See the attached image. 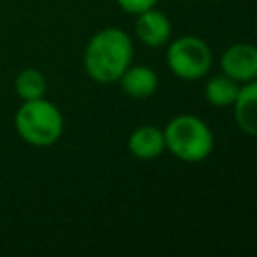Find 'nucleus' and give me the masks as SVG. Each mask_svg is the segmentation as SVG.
Listing matches in <instances>:
<instances>
[{"mask_svg": "<svg viewBox=\"0 0 257 257\" xmlns=\"http://www.w3.org/2000/svg\"><path fill=\"white\" fill-rule=\"evenodd\" d=\"M82 62L94 82H116L133 62V40L122 28H102L88 40Z\"/></svg>", "mask_w": 257, "mask_h": 257, "instance_id": "1", "label": "nucleus"}, {"mask_svg": "<svg viewBox=\"0 0 257 257\" xmlns=\"http://www.w3.org/2000/svg\"><path fill=\"white\" fill-rule=\"evenodd\" d=\"M14 126L20 139H24L28 145L50 147L60 139L64 118L58 106L42 96L34 100H22L14 114Z\"/></svg>", "mask_w": 257, "mask_h": 257, "instance_id": "2", "label": "nucleus"}, {"mask_svg": "<svg viewBox=\"0 0 257 257\" xmlns=\"http://www.w3.org/2000/svg\"><path fill=\"white\" fill-rule=\"evenodd\" d=\"M165 149L185 163H199L213 151V133L205 120L193 114H179L163 128Z\"/></svg>", "mask_w": 257, "mask_h": 257, "instance_id": "3", "label": "nucleus"}, {"mask_svg": "<svg viewBox=\"0 0 257 257\" xmlns=\"http://www.w3.org/2000/svg\"><path fill=\"white\" fill-rule=\"evenodd\" d=\"M213 64V52L203 38L181 36L173 40L167 48L169 70L183 80L203 78Z\"/></svg>", "mask_w": 257, "mask_h": 257, "instance_id": "4", "label": "nucleus"}, {"mask_svg": "<svg viewBox=\"0 0 257 257\" xmlns=\"http://www.w3.org/2000/svg\"><path fill=\"white\" fill-rule=\"evenodd\" d=\"M221 70L239 84L257 80V46L249 42L231 44L221 54Z\"/></svg>", "mask_w": 257, "mask_h": 257, "instance_id": "5", "label": "nucleus"}, {"mask_svg": "<svg viewBox=\"0 0 257 257\" xmlns=\"http://www.w3.org/2000/svg\"><path fill=\"white\" fill-rule=\"evenodd\" d=\"M135 32L139 36V40L151 48H159L163 44H167V40L171 38V20L167 18L165 12L149 8L137 14V22H135Z\"/></svg>", "mask_w": 257, "mask_h": 257, "instance_id": "6", "label": "nucleus"}, {"mask_svg": "<svg viewBox=\"0 0 257 257\" xmlns=\"http://www.w3.org/2000/svg\"><path fill=\"white\" fill-rule=\"evenodd\" d=\"M231 106L237 126L245 135L257 137V80L239 84V92Z\"/></svg>", "mask_w": 257, "mask_h": 257, "instance_id": "7", "label": "nucleus"}, {"mask_svg": "<svg viewBox=\"0 0 257 257\" xmlns=\"http://www.w3.org/2000/svg\"><path fill=\"white\" fill-rule=\"evenodd\" d=\"M116 82L126 96L137 100L153 96L159 88V76L149 66H128Z\"/></svg>", "mask_w": 257, "mask_h": 257, "instance_id": "8", "label": "nucleus"}, {"mask_svg": "<svg viewBox=\"0 0 257 257\" xmlns=\"http://www.w3.org/2000/svg\"><path fill=\"white\" fill-rule=\"evenodd\" d=\"M126 145H128V151L133 157H137L141 161H151V159H157L165 151V137L159 126L143 124V126H137L128 135Z\"/></svg>", "mask_w": 257, "mask_h": 257, "instance_id": "9", "label": "nucleus"}, {"mask_svg": "<svg viewBox=\"0 0 257 257\" xmlns=\"http://www.w3.org/2000/svg\"><path fill=\"white\" fill-rule=\"evenodd\" d=\"M239 92V82L229 78L227 74H219V76H213L209 78V82L205 84V98L209 104L213 106H231L235 96Z\"/></svg>", "mask_w": 257, "mask_h": 257, "instance_id": "10", "label": "nucleus"}, {"mask_svg": "<svg viewBox=\"0 0 257 257\" xmlns=\"http://www.w3.org/2000/svg\"><path fill=\"white\" fill-rule=\"evenodd\" d=\"M14 90L22 100L42 98L46 92V78L36 68H24L18 72V76L14 80Z\"/></svg>", "mask_w": 257, "mask_h": 257, "instance_id": "11", "label": "nucleus"}, {"mask_svg": "<svg viewBox=\"0 0 257 257\" xmlns=\"http://www.w3.org/2000/svg\"><path fill=\"white\" fill-rule=\"evenodd\" d=\"M116 4H118L124 12H128V14H139V12H143V10L153 8V6L157 4V0H116Z\"/></svg>", "mask_w": 257, "mask_h": 257, "instance_id": "12", "label": "nucleus"}]
</instances>
